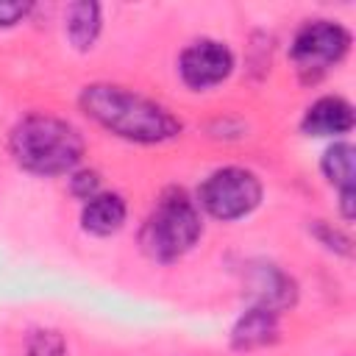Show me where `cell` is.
Listing matches in <instances>:
<instances>
[{
  "instance_id": "6",
  "label": "cell",
  "mask_w": 356,
  "mask_h": 356,
  "mask_svg": "<svg viewBox=\"0 0 356 356\" xmlns=\"http://www.w3.org/2000/svg\"><path fill=\"white\" fill-rule=\"evenodd\" d=\"M231 70H234V53L214 39L192 42L178 58V72L184 83L192 89L217 86L231 75Z\"/></svg>"
},
{
  "instance_id": "5",
  "label": "cell",
  "mask_w": 356,
  "mask_h": 356,
  "mask_svg": "<svg viewBox=\"0 0 356 356\" xmlns=\"http://www.w3.org/2000/svg\"><path fill=\"white\" fill-rule=\"evenodd\" d=\"M350 33L331 19L306 22L292 39V61L300 72H323L345 58Z\"/></svg>"
},
{
  "instance_id": "16",
  "label": "cell",
  "mask_w": 356,
  "mask_h": 356,
  "mask_svg": "<svg viewBox=\"0 0 356 356\" xmlns=\"http://www.w3.org/2000/svg\"><path fill=\"white\" fill-rule=\"evenodd\" d=\"M28 11H31V3L0 0V28H11V25H17Z\"/></svg>"
},
{
  "instance_id": "14",
  "label": "cell",
  "mask_w": 356,
  "mask_h": 356,
  "mask_svg": "<svg viewBox=\"0 0 356 356\" xmlns=\"http://www.w3.org/2000/svg\"><path fill=\"white\" fill-rule=\"evenodd\" d=\"M314 231H317V236H320V242H323L325 248H331V250H337V253H350V239H348L339 228H331L328 222H320V220H317Z\"/></svg>"
},
{
  "instance_id": "2",
  "label": "cell",
  "mask_w": 356,
  "mask_h": 356,
  "mask_svg": "<svg viewBox=\"0 0 356 356\" xmlns=\"http://www.w3.org/2000/svg\"><path fill=\"white\" fill-rule=\"evenodd\" d=\"M14 161L36 175L72 172L83 156V139L67 120L50 114H31L14 125L8 139Z\"/></svg>"
},
{
  "instance_id": "3",
  "label": "cell",
  "mask_w": 356,
  "mask_h": 356,
  "mask_svg": "<svg viewBox=\"0 0 356 356\" xmlns=\"http://www.w3.org/2000/svg\"><path fill=\"white\" fill-rule=\"evenodd\" d=\"M200 209L184 192H167L147 214L139 242L153 261H175L200 236Z\"/></svg>"
},
{
  "instance_id": "12",
  "label": "cell",
  "mask_w": 356,
  "mask_h": 356,
  "mask_svg": "<svg viewBox=\"0 0 356 356\" xmlns=\"http://www.w3.org/2000/svg\"><path fill=\"white\" fill-rule=\"evenodd\" d=\"M100 33V6L97 3H72L67 11V36L78 50H86L95 44Z\"/></svg>"
},
{
  "instance_id": "10",
  "label": "cell",
  "mask_w": 356,
  "mask_h": 356,
  "mask_svg": "<svg viewBox=\"0 0 356 356\" xmlns=\"http://www.w3.org/2000/svg\"><path fill=\"white\" fill-rule=\"evenodd\" d=\"M278 312L264 306H250L231 328V345L236 350H256L264 345H273L278 339Z\"/></svg>"
},
{
  "instance_id": "7",
  "label": "cell",
  "mask_w": 356,
  "mask_h": 356,
  "mask_svg": "<svg viewBox=\"0 0 356 356\" xmlns=\"http://www.w3.org/2000/svg\"><path fill=\"white\" fill-rule=\"evenodd\" d=\"M248 286L253 295V306L284 312L295 303V281L275 264H253L248 270Z\"/></svg>"
},
{
  "instance_id": "1",
  "label": "cell",
  "mask_w": 356,
  "mask_h": 356,
  "mask_svg": "<svg viewBox=\"0 0 356 356\" xmlns=\"http://www.w3.org/2000/svg\"><path fill=\"white\" fill-rule=\"evenodd\" d=\"M81 108L106 131L139 145H159L181 134V122L156 100L125 86L89 83L81 92Z\"/></svg>"
},
{
  "instance_id": "9",
  "label": "cell",
  "mask_w": 356,
  "mask_h": 356,
  "mask_svg": "<svg viewBox=\"0 0 356 356\" xmlns=\"http://www.w3.org/2000/svg\"><path fill=\"white\" fill-rule=\"evenodd\" d=\"M320 170L325 175V181L331 186L339 189V209H342V217L345 220H353V145L348 142H334L325 153H323V161H320Z\"/></svg>"
},
{
  "instance_id": "13",
  "label": "cell",
  "mask_w": 356,
  "mask_h": 356,
  "mask_svg": "<svg viewBox=\"0 0 356 356\" xmlns=\"http://www.w3.org/2000/svg\"><path fill=\"white\" fill-rule=\"evenodd\" d=\"M28 356H67V342L58 331H33L28 337Z\"/></svg>"
},
{
  "instance_id": "4",
  "label": "cell",
  "mask_w": 356,
  "mask_h": 356,
  "mask_svg": "<svg viewBox=\"0 0 356 356\" xmlns=\"http://www.w3.org/2000/svg\"><path fill=\"white\" fill-rule=\"evenodd\" d=\"M261 200L259 178L245 167H222L214 170L200 186V206L217 220H239L248 217Z\"/></svg>"
},
{
  "instance_id": "15",
  "label": "cell",
  "mask_w": 356,
  "mask_h": 356,
  "mask_svg": "<svg viewBox=\"0 0 356 356\" xmlns=\"http://www.w3.org/2000/svg\"><path fill=\"white\" fill-rule=\"evenodd\" d=\"M97 186H100L97 172H75V175H72V192H75L81 200L95 197V195H97Z\"/></svg>"
},
{
  "instance_id": "8",
  "label": "cell",
  "mask_w": 356,
  "mask_h": 356,
  "mask_svg": "<svg viewBox=\"0 0 356 356\" xmlns=\"http://www.w3.org/2000/svg\"><path fill=\"white\" fill-rule=\"evenodd\" d=\"M303 134L309 136H339L348 134L353 128V106L345 97L337 95H325L320 100H314L303 120H300Z\"/></svg>"
},
{
  "instance_id": "11",
  "label": "cell",
  "mask_w": 356,
  "mask_h": 356,
  "mask_svg": "<svg viewBox=\"0 0 356 356\" xmlns=\"http://www.w3.org/2000/svg\"><path fill=\"white\" fill-rule=\"evenodd\" d=\"M125 200L114 192H97L95 197H89L83 203V211H81V225L86 234H95V236H108L114 231L122 228L125 222Z\"/></svg>"
}]
</instances>
